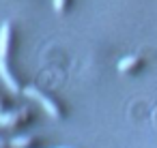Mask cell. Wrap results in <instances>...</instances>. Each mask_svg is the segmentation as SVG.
Segmentation results:
<instances>
[{
    "instance_id": "6da1fadb",
    "label": "cell",
    "mask_w": 157,
    "mask_h": 148,
    "mask_svg": "<svg viewBox=\"0 0 157 148\" xmlns=\"http://www.w3.org/2000/svg\"><path fill=\"white\" fill-rule=\"evenodd\" d=\"M24 92H26V97H30V99H35V101H39V103L43 105V109H45V112H48V114H50L52 118H58V116H60V112H58V107L54 105V101H52V99H48L45 94H41V92H39L37 88H33V86H28V88H26Z\"/></svg>"
},
{
    "instance_id": "7a4b0ae2",
    "label": "cell",
    "mask_w": 157,
    "mask_h": 148,
    "mask_svg": "<svg viewBox=\"0 0 157 148\" xmlns=\"http://www.w3.org/2000/svg\"><path fill=\"white\" fill-rule=\"evenodd\" d=\"M0 77H2V82L7 84V88H9L11 92H17V90H20V86H17V82H15V77L11 75V71H9V67L5 65V58H0Z\"/></svg>"
},
{
    "instance_id": "3957f363",
    "label": "cell",
    "mask_w": 157,
    "mask_h": 148,
    "mask_svg": "<svg viewBox=\"0 0 157 148\" xmlns=\"http://www.w3.org/2000/svg\"><path fill=\"white\" fill-rule=\"evenodd\" d=\"M9 37H11V28H9V24H2V26H0V58L7 56V50H9Z\"/></svg>"
},
{
    "instance_id": "277c9868",
    "label": "cell",
    "mask_w": 157,
    "mask_h": 148,
    "mask_svg": "<svg viewBox=\"0 0 157 148\" xmlns=\"http://www.w3.org/2000/svg\"><path fill=\"white\" fill-rule=\"evenodd\" d=\"M136 65H138V58H136V56L123 58V60L118 62V71H121V73H127V71H131V69H133Z\"/></svg>"
},
{
    "instance_id": "5b68a950",
    "label": "cell",
    "mask_w": 157,
    "mask_h": 148,
    "mask_svg": "<svg viewBox=\"0 0 157 148\" xmlns=\"http://www.w3.org/2000/svg\"><path fill=\"white\" fill-rule=\"evenodd\" d=\"M22 114H15V112H9V114H0V127H11L17 122Z\"/></svg>"
},
{
    "instance_id": "8992f818",
    "label": "cell",
    "mask_w": 157,
    "mask_h": 148,
    "mask_svg": "<svg viewBox=\"0 0 157 148\" xmlns=\"http://www.w3.org/2000/svg\"><path fill=\"white\" fill-rule=\"evenodd\" d=\"M30 144V137H26V135H20V137H13L11 142H9V146L11 148H26Z\"/></svg>"
},
{
    "instance_id": "52a82bcc",
    "label": "cell",
    "mask_w": 157,
    "mask_h": 148,
    "mask_svg": "<svg viewBox=\"0 0 157 148\" xmlns=\"http://www.w3.org/2000/svg\"><path fill=\"white\" fill-rule=\"evenodd\" d=\"M54 9L56 11H63L65 9V0H54Z\"/></svg>"
},
{
    "instance_id": "ba28073f",
    "label": "cell",
    "mask_w": 157,
    "mask_h": 148,
    "mask_svg": "<svg viewBox=\"0 0 157 148\" xmlns=\"http://www.w3.org/2000/svg\"><path fill=\"white\" fill-rule=\"evenodd\" d=\"M2 146H5V144H2V142H0V148H2Z\"/></svg>"
}]
</instances>
